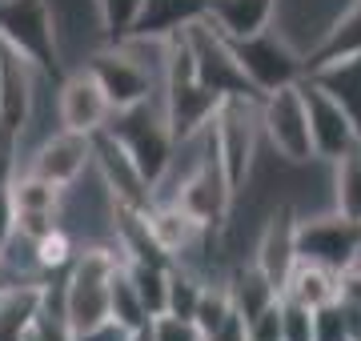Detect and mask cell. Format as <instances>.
<instances>
[{
  "label": "cell",
  "instance_id": "5bb4252c",
  "mask_svg": "<svg viewBox=\"0 0 361 341\" xmlns=\"http://www.w3.org/2000/svg\"><path fill=\"white\" fill-rule=\"evenodd\" d=\"M305 77H310L313 85H322L337 105L349 113V120H353L357 132H361V56H337V61L310 65Z\"/></svg>",
  "mask_w": 361,
  "mask_h": 341
},
{
  "label": "cell",
  "instance_id": "5b68a950",
  "mask_svg": "<svg viewBox=\"0 0 361 341\" xmlns=\"http://www.w3.org/2000/svg\"><path fill=\"white\" fill-rule=\"evenodd\" d=\"M185 44H189V56H193L197 80H201L205 89H213L217 97H261V92L245 80L241 65H237L229 37H225L209 16L185 28Z\"/></svg>",
  "mask_w": 361,
  "mask_h": 341
},
{
  "label": "cell",
  "instance_id": "4dcf8cb0",
  "mask_svg": "<svg viewBox=\"0 0 361 341\" xmlns=\"http://www.w3.org/2000/svg\"><path fill=\"white\" fill-rule=\"evenodd\" d=\"M205 341H249V326H245V317H241V314H233L229 321H225V326H217Z\"/></svg>",
  "mask_w": 361,
  "mask_h": 341
},
{
  "label": "cell",
  "instance_id": "f546056e",
  "mask_svg": "<svg viewBox=\"0 0 361 341\" xmlns=\"http://www.w3.org/2000/svg\"><path fill=\"white\" fill-rule=\"evenodd\" d=\"M337 302L361 305V257H353L345 269H337Z\"/></svg>",
  "mask_w": 361,
  "mask_h": 341
},
{
  "label": "cell",
  "instance_id": "83f0119b",
  "mask_svg": "<svg viewBox=\"0 0 361 341\" xmlns=\"http://www.w3.org/2000/svg\"><path fill=\"white\" fill-rule=\"evenodd\" d=\"M249 341H281V297L265 305L257 317H249Z\"/></svg>",
  "mask_w": 361,
  "mask_h": 341
},
{
  "label": "cell",
  "instance_id": "603a6c76",
  "mask_svg": "<svg viewBox=\"0 0 361 341\" xmlns=\"http://www.w3.org/2000/svg\"><path fill=\"white\" fill-rule=\"evenodd\" d=\"M109 317H116L121 326H129V329H145L149 321H153V317L145 314L141 297H137V285H133L125 261L116 265V273H113V289H109Z\"/></svg>",
  "mask_w": 361,
  "mask_h": 341
},
{
  "label": "cell",
  "instance_id": "7a4b0ae2",
  "mask_svg": "<svg viewBox=\"0 0 361 341\" xmlns=\"http://www.w3.org/2000/svg\"><path fill=\"white\" fill-rule=\"evenodd\" d=\"M213 141H217V161L229 177L233 193L249 181L261 153V97H225L213 117Z\"/></svg>",
  "mask_w": 361,
  "mask_h": 341
},
{
  "label": "cell",
  "instance_id": "ac0fdd59",
  "mask_svg": "<svg viewBox=\"0 0 361 341\" xmlns=\"http://www.w3.org/2000/svg\"><path fill=\"white\" fill-rule=\"evenodd\" d=\"M281 293H289V297H297V302H305L310 309H322V305L337 302V269L297 257L293 273H289V281H285Z\"/></svg>",
  "mask_w": 361,
  "mask_h": 341
},
{
  "label": "cell",
  "instance_id": "52a82bcc",
  "mask_svg": "<svg viewBox=\"0 0 361 341\" xmlns=\"http://www.w3.org/2000/svg\"><path fill=\"white\" fill-rule=\"evenodd\" d=\"M297 257L329 269H345L353 257H361V221L337 213L334 205L325 213L297 217Z\"/></svg>",
  "mask_w": 361,
  "mask_h": 341
},
{
  "label": "cell",
  "instance_id": "f1b7e54d",
  "mask_svg": "<svg viewBox=\"0 0 361 341\" xmlns=\"http://www.w3.org/2000/svg\"><path fill=\"white\" fill-rule=\"evenodd\" d=\"M133 337H137V329L121 326L116 317H104V321H97V326L73 333V341H133Z\"/></svg>",
  "mask_w": 361,
  "mask_h": 341
},
{
  "label": "cell",
  "instance_id": "484cf974",
  "mask_svg": "<svg viewBox=\"0 0 361 341\" xmlns=\"http://www.w3.org/2000/svg\"><path fill=\"white\" fill-rule=\"evenodd\" d=\"M313 341H353L345 326V309L337 302L313 309Z\"/></svg>",
  "mask_w": 361,
  "mask_h": 341
},
{
  "label": "cell",
  "instance_id": "277c9868",
  "mask_svg": "<svg viewBox=\"0 0 361 341\" xmlns=\"http://www.w3.org/2000/svg\"><path fill=\"white\" fill-rule=\"evenodd\" d=\"M229 44H233V56H237L245 80L261 97L305 77V56L297 53L277 28H261L253 37H229Z\"/></svg>",
  "mask_w": 361,
  "mask_h": 341
},
{
  "label": "cell",
  "instance_id": "7402d4cb",
  "mask_svg": "<svg viewBox=\"0 0 361 341\" xmlns=\"http://www.w3.org/2000/svg\"><path fill=\"white\" fill-rule=\"evenodd\" d=\"M205 281H209V277H201L197 269L173 261V265H169V309H165V314L193 321L197 302H201V293H205Z\"/></svg>",
  "mask_w": 361,
  "mask_h": 341
},
{
  "label": "cell",
  "instance_id": "d6986e66",
  "mask_svg": "<svg viewBox=\"0 0 361 341\" xmlns=\"http://www.w3.org/2000/svg\"><path fill=\"white\" fill-rule=\"evenodd\" d=\"M337 56H361V0H349L345 8H341V16L329 25L322 44L310 53L305 68L322 65V61H337Z\"/></svg>",
  "mask_w": 361,
  "mask_h": 341
},
{
  "label": "cell",
  "instance_id": "d4e9b609",
  "mask_svg": "<svg viewBox=\"0 0 361 341\" xmlns=\"http://www.w3.org/2000/svg\"><path fill=\"white\" fill-rule=\"evenodd\" d=\"M281 341H313V309L281 293Z\"/></svg>",
  "mask_w": 361,
  "mask_h": 341
},
{
  "label": "cell",
  "instance_id": "7c38bea8",
  "mask_svg": "<svg viewBox=\"0 0 361 341\" xmlns=\"http://www.w3.org/2000/svg\"><path fill=\"white\" fill-rule=\"evenodd\" d=\"M345 4L349 0H277L273 28L310 61V53L322 44V37L329 32V25L341 16Z\"/></svg>",
  "mask_w": 361,
  "mask_h": 341
},
{
  "label": "cell",
  "instance_id": "6da1fadb",
  "mask_svg": "<svg viewBox=\"0 0 361 341\" xmlns=\"http://www.w3.org/2000/svg\"><path fill=\"white\" fill-rule=\"evenodd\" d=\"M104 132L133 157V165L145 173V181L149 185L161 181V173L169 169L173 149H177V137H173V129H169V120H165L161 92L145 97V101H137V105L113 108Z\"/></svg>",
  "mask_w": 361,
  "mask_h": 341
},
{
  "label": "cell",
  "instance_id": "ffe728a7",
  "mask_svg": "<svg viewBox=\"0 0 361 341\" xmlns=\"http://www.w3.org/2000/svg\"><path fill=\"white\" fill-rule=\"evenodd\" d=\"M329 189H334V205L337 213H345L353 221H361V141L353 149H345L337 161H329Z\"/></svg>",
  "mask_w": 361,
  "mask_h": 341
},
{
  "label": "cell",
  "instance_id": "2e32d148",
  "mask_svg": "<svg viewBox=\"0 0 361 341\" xmlns=\"http://www.w3.org/2000/svg\"><path fill=\"white\" fill-rule=\"evenodd\" d=\"M277 0H209V20L225 37H253L261 28H273Z\"/></svg>",
  "mask_w": 361,
  "mask_h": 341
},
{
  "label": "cell",
  "instance_id": "8992f818",
  "mask_svg": "<svg viewBox=\"0 0 361 341\" xmlns=\"http://www.w3.org/2000/svg\"><path fill=\"white\" fill-rule=\"evenodd\" d=\"M44 4H49L52 40H56V65H61V73L80 68L97 49L109 44L97 0H44Z\"/></svg>",
  "mask_w": 361,
  "mask_h": 341
},
{
  "label": "cell",
  "instance_id": "ba28073f",
  "mask_svg": "<svg viewBox=\"0 0 361 341\" xmlns=\"http://www.w3.org/2000/svg\"><path fill=\"white\" fill-rule=\"evenodd\" d=\"M85 68L101 80V89H104V97L113 101V108L137 105V101H145V97L161 92V80H157L137 56L125 53V44H116V40L104 44V49H97V53L85 61Z\"/></svg>",
  "mask_w": 361,
  "mask_h": 341
},
{
  "label": "cell",
  "instance_id": "3957f363",
  "mask_svg": "<svg viewBox=\"0 0 361 341\" xmlns=\"http://www.w3.org/2000/svg\"><path fill=\"white\" fill-rule=\"evenodd\" d=\"M261 137L273 149V157L285 161V165H310V161H317L301 80L281 85V89L261 97Z\"/></svg>",
  "mask_w": 361,
  "mask_h": 341
},
{
  "label": "cell",
  "instance_id": "30bf717a",
  "mask_svg": "<svg viewBox=\"0 0 361 341\" xmlns=\"http://www.w3.org/2000/svg\"><path fill=\"white\" fill-rule=\"evenodd\" d=\"M221 101H225V97L205 89L193 73H189V77H169L165 85H161L165 120H169V129H173L177 141H189V137H197L205 125H213Z\"/></svg>",
  "mask_w": 361,
  "mask_h": 341
},
{
  "label": "cell",
  "instance_id": "4316f807",
  "mask_svg": "<svg viewBox=\"0 0 361 341\" xmlns=\"http://www.w3.org/2000/svg\"><path fill=\"white\" fill-rule=\"evenodd\" d=\"M149 333L153 341H205L201 337V329L193 321H185V317H173V314H161L149 321Z\"/></svg>",
  "mask_w": 361,
  "mask_h": 341
},
{
  "label": "cell",
  "instance_id": "1f68e13d",
  "mask_svg": "<svg viewBox=\"0 0 361 341\" xmlns=\"http://www.w3.org/2000/svg\"><path fill=\"white\" fill-rule=\"evenodd\" d=\"M0 61H4V40H0Z\"/></svg>",
  "mask_w": 361,
  "mask_h": 341
},
{
  "label": "cell",
  "instance_id": "9a60e30c",
  "mask_svg": "<svg viewBox=\"0 0 361 341\" xmlns=\"http://www.w3.org/2000/svg\"><path fill=\"white\" fill-rule=\"evenodd\" d=\"M205 16H209V0H145L133 32L137 37L169 40V37H177V32H185L189 25H197V20H205Z\"/></svg>",
  "mask_w": 361,
  "mask_h": 341
},
{
  "label": "cell",
  "instance_id": "44dd1931",
  "mask_svg": "<svg viewBox=\"0 0 361 341\" xmlns=\"http://www.w3.org/2000/svg\"><path fill=\"white\" fill-rule=\"evenodd\" d=\"M169 265L173 261H125L133 285H137V297H141L145 314L149 317H161L169 309Z\"/></svg>",
  "mask_w": 361,
  "mask_h": 341
},
{
  "label": "cell",
  "instance_id": "4fadbf2b",
  "mask_svg": "<svg viewBox=\"0 0 361 341\" xmlns=\"http://www.w3.org/2000/svg\"><path fill=\"white\" fill-rule=\"evenodd\" d=\"M20 169H32V173H40V177H49L52 185L65 189V185H73L77 177H85L92 169V137L68 132V129L52 132Z\"/></svg>",
  "mask_w": 361,
  "mask_h": 341
},
{
  "label": "cell",
  "instance_id": "9c48e42d",
  "mask_svg": "<svg viewBox=\"0 0 361 341\" xmlns=\"http://www.w3.org/2000/svg\"><path fill=\"white\" fill-rule=\"evenodd\" d=\"M56 108H61V129L85 132V137H97L109 125V117H113V101L104 97L101 80L92 77L85 65L61 73V80H56Z\"/></svg>",
  "mask_w": 361,
  "mask_h": 341
},
{
  "label": "cell",
  "instance_id": "e0dca14e",
  "mask_svg": "<svg viewBox=\"0 0 361 341\" xmlns=\"http://www.w3.org/2000/svg\"><path fill=\"white\" fill-rule=\"evenodd\" d=\"M8 197L16 205V217H56L61 205V185L40 177L32 169H13L8 177Z\"/></svg>",
  "mask_w": 361,
  "mask_h": 341
},
{
  "label": "cell",
  "instance_id": "8fae6325",
  "mask_svg": "<svg viewBox=\"0 0 361 341\" xmlns=\"http://www.w3.org/2000/svg\"><path fill=\"white\" fill-rule=\"evenodd\" d=\"M301 89H305V108H310L313 153H317V161H337L345 149H353V144L361 141L357 125H353L345 108L337 105L322 85H313L310 77H301Z\"/></svg>",
  "mask_w": 361,
  "mask_h": 341
},
{
  "label": "cell",
  "instance_id": "cb8c5ba5",
  "mask_svg": "<svg viewBox=\"0 0 361 341\" xmlns=\"http://www.w3.org/2000/svg\"><path fill=\"white\" fill-rule=\"evenodd\" d=\"M97 8H101L104 37H109V44H113V40L129 37L133 28H137V16H141L145 0H97Z\"/></svg>",
  "mask_w": 361,
  "mask_h": 341
}]
</instances>
